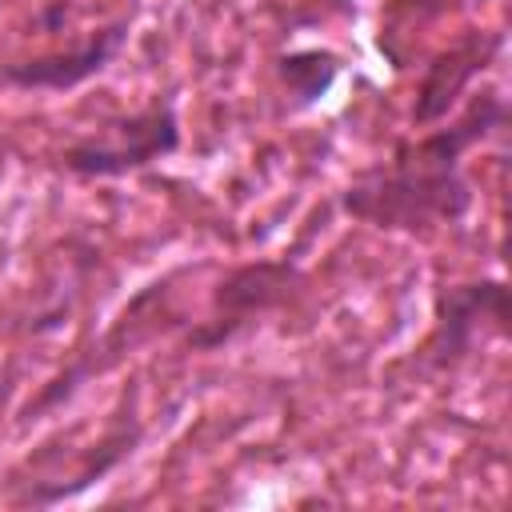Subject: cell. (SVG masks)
Here are the masks:
<instances>
[{
    "label": "cell",
    "mask_w": 512,
    "mask_h": 512,
    "mask_svg": "<svg viewBox=\"0 0 512 512\" xmlns=\"http://www.w3.org/2000/svg\"><path fill=\"white\" fill-rule=\"evenodd\" d=\"M508 36L504 32H464L456 44L440 48L428 64H424V76H420V88H416V104H412V124L416 128H432L440 120H448V112L456 108V100L472 88V80L480 72H488L496 64V56L504 52Z\"/></svg>",
    "instance_id": "5"
},
{
    "label": "cell",
    "mask_w": 512,
    "mask_h": 512,
    "mask_svg": "<svg viewBox=\"0 0 512 512\" xmlns=\"http://www.w3.org/2000/svg\"><path fill=\"white\" fill-rule=\"evenodd\" d=\"M500 128H508V100L496 88H484L468 96L452 124L396 140L392 156L356 172L336 204L344 216L384 232L460 224L476 204V188L464 176V156Z\"/></svg>",
    "instance_id": "1"
},
{
    "label": "cell",
    "mask_w": 512,
    "mask_h": 512,
    "mask_svg": "<svg viewBox=\"0 0 512 512\" xmlns=\"http://www.w3.org/2000/svg\"><path fill=\"white\" fill-rule=\"evenodd\" d=\"M508 324L512 296L500 276L440 284L432 296V332L416 352V368L424 376H448L460 364H468L476 344H484L488 336L504 340Z\"/></svg>",
    "instance_id": "3"
},
{
    "label": "cell",
    "mask_w": 512,
    "mask_h": 512,
    "mask_svg": "<svg viewBox=\"0 0 512 512\" xmlns=\"http://www.w3.org/2000/svg\"><path fill=\"white\" fill-rule=\"evenodd\" d=\"M144 440V424H140V416L132 412V396L124 400V408L108 420V428L100 432V440L80 456V468L68 476V480H60V484H40V488H28V504H60V500H72V496H80L84 488H92V484H100L108 472H116L132 452H136V444Z\"/></svg>",
    "instance_id": "7"
},
{
    "label": "cell",
    "mask_w": 512,
    "mask_h": 512,
    "mask_svg": "<svg viewBox=\"0 0 512 512\" xmlns=\"http://www.w3.org/2000/svg\"><path fill=\"white\" fill-rule=\"evenodd\" d=\"M172 152H180L176 104L172 96H152L132 112L108 116L96 124V132L76 136L60 152V164L76 180H120L168 160Z\"/></svg>",
    "instance_id": "2"
},
{
    "label": "cell",
    "mask_w": 512,
    "mask_h": 512,
    "mask_svg": "<svg viewBox=\"0 0 512 512\" xmlns=\"http://www.w3.org/2000/svg\"><path fill=\"white\" fill-rule=\"evenodd\" d=\"M304 284V272L296 260H248L232 264L220 284L212 288V312L208 320H196L184 328V348L192 352H216L232 344L244 328H252L260 316L284 308Z\"/></svg>",
    "instance_id": "4"
},
{
    "label": "cell",
    "mask_w": 512,
    "mask_h": 512,
    "mask_svg": "<svg viewBox=\"0 0 512 512\" xmlns=\"http://www.w3.org/2000/svg\"><path fill=\"white\" fill-rule=\"evenodd\" d=\"M344 60L332 48H292L276 56V76L292 96V108H312L320 104L332 84L340 80Z\"/></svg>",
    "instance_id": "8"
},
{
    "label": "cell",
    "mask_w": 512,
    "mask_h": 512,
    "mask_svg": "<svg viewBox=\"0 0 512 512\" xmlns=\"http://www.w3.org/2000/svg\"><path fill=\"white\" fill-rule=\"evenodd\" d=\"M4 392H8V384H4V388H0V400H4Z\"/></svg>",
    "instance_id": "9"
},
{
    "label": "cell",
    "mask_w": 512,
    "mask_h": 512,
    "mask_svg": "<svg viewBox=\"0 0 512 512\" xmlns=\"http://www.w3.org/2000/svg\"><path fill=\"white\" fill-rule=\"evenodd\" d=\"M124 44H128V20H112V24L96 28V32H88L68 52H44V56H32V60L0 64V84L20 88V92H32V88L68 92V88H80L84 80L100 76L120 56Z\"/></svg>",
    "instance_id": "6"
}]
</instances>
